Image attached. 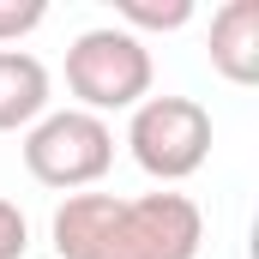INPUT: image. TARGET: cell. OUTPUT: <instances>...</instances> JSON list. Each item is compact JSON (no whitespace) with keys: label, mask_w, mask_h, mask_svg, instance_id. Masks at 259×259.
<instances>
[{"label":"cell","mask_w":259,"mask_h":259,"mask_svg":"<svg viewBox=\"0 0 259 259\" xmlns=\"http://www.w3.org/2000/svg\"><path fill=\"white\" fill-rule=\"evenodd\" d=\"M49 235L61 259H193L205 217L187 193H66Z\"/></svg>","instance_id":"6da1fadb"},{"label":"cell","mask_w":259,"mask_h":259,"mask_svg":"<svg viewBox=\"0 0 259 259\" xmlns=\"http://www.w3.org/2000/svg\"><path fill=\"white\" fill-rule=\"evenodd\" d=\"M109 163H115V133H109L103 115L55 109V115H42L36 127L24 133V169H30L42 187L78 193V187L103 181Z\"/></svg>","instance_id":"277c9868"},{"label":"cell","mask_w":259,"mask_h":259,"mask_svg":"<svg viewBox=\"0 0 259 259\" xmlns=\"http://www.w3.org/2000/svg\"><path fill=\"white\" fill-rule=\"evenodd\" d=\"M42 18H49V6H42V0H0V42L30 36Z\"/></svg>","instance_id":"ba28073f"},{"label":"cell","mask_w":259,"mask_h":259,"mask_svg":"<svg viewBox=\"0 0 259 259\" xmlns=\"http://www.w3.org/2000/svg\"><path fill=\"white\" fill-rule=\"evenodd\" d=\"M24 247H30V223L12 199H0V259H24Z\"/></svg>","instance_id":"9c48e42d"},{"label":"cell","mask_w":259,"mask_h":259,"mask_svg":"<svg viewBox=\"0 0 259 259\" xmlns=\"http://www.w3.org/2000/svg\"><path fill=\"white\" fill-rule=\"evenodd\" d=\"M49 115V66L24 49H0V133L36 127Z\"/></svg>","instance_id":"8992f818"},{"label":"cell","mask_w":259,"mask_h":259,"mask_svg":"<svg viewBox=\"0 0 259 259\" xmlns=\"http://www.w3.org/2000/svg\"><path fill=\"white\" fill-rule=\"evenodd\" d=\"M211 66L229 84L259 78V0H229L211 12Z\"/></svg>","instance_id":"5b68a950"},{"label":"cell","mask_w":259,"mask_h":259,"mask_svg":"<svg viewBox=\"0 0 259 259\" xmlns=\"http://www.w3.org/2000/svg\"><path fill=\"white\" fill-rule=\"evenodd\" d=\"M121 30H181L193 18V0H121Z\"/></svg>","instance_id":"52a82bcc"},{"label":"cell","mask_w":259,"mask_h":259,"mask_svg":"<svg viewBox=\"0 0 259 259\" xmlns=\"http://www.w3.org/2000/svg\"><path fill=\"white\" fill-rule=\"evenodd\" d=\"M127 151L151 181H187L211 157V115L193 97H145L127 121Z\"/></svg>","instance_id":"3957f363"},{"label":"cell","mask_w":259,"mask_h":259,"mask_svg":"<svg viewBox=\"0 0 259 259\" xmlns=\"http://www.w3.org/2000/svg\"><path fill=\"white\" fill-rule=\"evenodd\" d=\"M66 91L78 97L84 115L139 109L151 97V49H145V36H133L121 24H97V30L72 36V49H66Z\"/></svg>","instance_id":"7a4b0ae2"}]
</instances>
